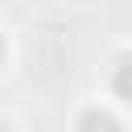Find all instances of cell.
Here are the masks:
<instances>
[{
    "label": "cell",
    "mask_w": 132,
    "mask_h": 132,
    "mask_svg": "<svg viewBox=\"0 0 132 132\" xmlns=\"http://www.w3.org/2000/svg\"><path fill=\"white\" fill-rule=\"evenodd\" d=\"M78 132H120V120H116L111 111H99V107H91V111H82V120H78Z\"/></svg>",
    "instance_id": "cell-1"
},
{
    "label": "cell",
    "mask_w": 132,
    "mask_h": 132,
    "mask_svg": "<svg viewBox=\"0 0 132 132\" xmlns=\"http://www.w3.org/2000/svg\"><path fill=\"white\" fill-rule=\"evenodd\" d=\"M111 91L132 103V58H120V62L111 66Z\"/></svg>",
    "instance_id": "cell-2"
},
{
    "label": "cell",
    "mask_w": 132,
    "mask_h": 132,
    "mask_svg": "<svg viewBox=\"0 0 132 132\" xmlns=\"http://www.w3.org/2000/svg\"><path fill=\"white\" fill-rule=\"evenodd\" d=\"M0 58H4V41H0Z\"/></svg>",
    "instance_id": "cell-3"
},
{
    "label": "cell",
    "mask_w": 132,
    "mask_h": 132,
    "mask_svg": "<svg viewBox=\"0 0 132 132\" xmlns=\"http://www.w3.org/2000/svg\"><path fill=\"white\" fill-rule=\"evenodd\" d=\"M0 132H8V128H4V124H0Z\"/></svg>",
    "instance_id": "cell-4"
}]
</instances>
